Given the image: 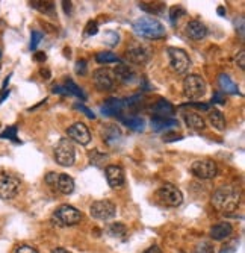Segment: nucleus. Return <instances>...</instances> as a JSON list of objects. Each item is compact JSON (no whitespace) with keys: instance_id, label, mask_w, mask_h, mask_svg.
Wrapping results in <instances>:
<instances>
[{"instance_id":"1","label":"nucleus","mask_w":245,"mask_h":253,"mask_svg":"<svg viewBox=\"0 0 245 253\" xmlns=\"http://www.w3.org/2000/svg\"><path fill=\"white\" fill-rule=\"evenodd\" d=\"M239 200H241L239 191L232 185L219 187L212 196V205L218 211L224 214L235 212L239 208Z\"/></svg>"},{"instance_id":"2","label":"nucleus","mask_w":245,"mask_h":253,"mask_svg":"<svg viewBox=\"0 0 245 253\" xmlns=\"http://www.w3.org/2000/svg\"><path fill=\"white\" fill-rule=\"evenodd\" d=\"M133 31L140 37L148 40H161L167 35L164 25L153 17H141L133 21Z\"/></svg>"},{"instance_id":"3","label":"nucleus","mask_w":245,"mask_h":253,"mask_svg":"<svg viewBox=\"0 0 245 253\" xmlns=\"http://www.w3.org/2000/svg\"><path fill=\"white\" fill-rule=\"evenodd\" d=\"M55 159L62 167H71L76 159V150L69 138H61L55 147Z\"/></svg>"},{"instance_id":"4","label":"nucleus","mask_w":245,"mask_h":253,"mask_svg":"<svg viewBox=\"0 0 245 253\" xmlns=\"http://www.w3.org/2000/svg\"><path fill=\"white\" fill-rule=\"evenodd\" d=\"M183 94L189 100L202 99L206 94V81L198 75H189L183 81Z\"/></svg>"},{"instance_id":"5","label":"nucleus","mask_w":245,"mask_h":253,"mask_svg":"<svg viewBox=\"0 0 245 253\" xmlns=\"http://www.w3.org/2000/svg\"><path fill=\"white\" fill-rule=\"evenodd\" d=\"M53 223L58 226H74L82 220V214L80 211H77L74 206L70 205H61L59 208L55 211L53 217H52Z\"/></svg>"},{"instance_id":"6","label":"nucleus","mask_w":245,"mask_h":253,"mask_svg":"<svg viewBox=\"0 0 245 253\" xmlns=\"http://www.w3.org/2000/svg\"><path fill=\"white\" fill-rule=\"evenodd\" d=\"M168 58H170V65L173 68V72L177 75H183L188 72V68L191 67V59L188 53L183 49L177 47H168Z\"/></svg>"},{"instance_id":"7","label":"nucleus","mask_w":245,"mask_h":253,"mask_svg":"<svg viewBox=\"0 0 245 253\" xmlns=\"http://www.w3.org/2000/svg\"><path fill=\"white\" fill-rule=\"evenodd\" d=\"M158 199L167 206L177 208V206H180L183 202V194L179 188L174 187L173 183H165V185H162L158 190Z\"/></svg>"},{"instance_id":"8","label":"nucleus","mask_w":245,"mask_h":253,"mask_svg":"<svg viewBox=\"0 0 245 253\" xmlns=\"http://www.w3.org/2000/svg\"><path fill=\"white\" fill-rule=\"evenodd\" d=\"M90 214L96 220H110L117 214V206L110 200H97L90 206Z\"/></svg>"},{"instance_id":"9","label":"nucleus","mask_w":245,"mask_h":253,"mask_svg":"<svg viewBox=\"0 0 245 253\" xmlns=\"http://www.w3.org/2000/svg\"><path fill=\"white\" fill-rule=\"evenodd\" d=\"M191 173L200 179H213L218 174V167L210 159H200L191 166Z\"/></svg>"},{"instance_id":"10","label":"nucleus","mask_w":245,"mask_h":253,"mask_svg":"<svg viewBox=\"0 0 245 253\" xmlns=\"http://www.w3.org/2000/svg\"><path fill=\"white\" fill-rule=\"evenodd\" d=\"M20 190V180L9 174L0 176V199L11 200L18 194Z\"/></svg>"},{"instance_id":"11","label":"nucleus","mask_w":245,"mask_h":253,"mask_svg":"<svg viewBox=\"0 0 245 253\" xmlns=\"http://www.w3.org/2000/svg\"><path fill=\"white\" fill-rule=\"evenodd\" d=\"M93 81H94V85L102 91L114 89L115 82H117L115 75L110 68H99V70H96L93 75Z\"/></svg>"},{"instance_id":"12","label":"nucleus","mask_w":245,"mask_h":253,"mask_svg":"<svg viewBox=\"0 0 245 253\" xmlns=\"http://www.w3.org/2000/svg\"><path fill=\"white\" fill-rule=\"evenodd\" d=\"M67 135H69V140H73L80 146H86V144H90V141H91L90 129L86 127L85 123H80V122L74 123L73 126H70L69 129H67Z\"/></svg>"},{"instance_id":"13","label":"nucleus","mask_w":245,"mask_h":253,"mask_svg":"<svg viewBox=\"0 0 245 253\" xmlns=\"http://www.w3.org/2000/svg\"><path fill=\"white\" fill-rule=\"evenodd\" d=\"M126 56L133 64H145L150 58V49L142 42H133L127 47Z\"/></svg>"},{"instance_id":"14","label":"nucleus","mask_w":245,"mask_h":253,"mask_svg":"<svg viewBox=\"0 0 245 253\" xmlns=\"http://www.w3.org/2000/svg\"><path fill=\"white\" fill-rule=\"evenodd\" d=\"M112 72H114V75H115V79H117L118 82L124 84V85L133 84V82H137V79H138L135 70H133V68H132L130 65L123 64V62H120Z\"/></svg>"},{"instance_id":"15","label":"nucleus","mask_w":245,"mask_h":253,"mask_svg":"<svg viewBox=\"0 0 245 253\" xmlns=\"http://www.w3.org/2000/svg\"><path fill=\"white\" fill-rule=\"evenodd\" d=\"M106 180L109 183V187L112 188H120L124 183V170L120 166H109L105 170Z\"/></svg>"},{"instance_id":"16","label":"nucleus","mask_w":245,"mask_h":253,"mask_svg":"<svg viewBox=\"0 0 245 253\" xmlns=\"http://www.w3.org/2000/svg\"><path fill=\"white\" fill-rule=\"evenodd\" d=\"M232 232H233L232 224L227 223V221H221V223H216L215 226H212V229H210V237L215 241H222V240L229 238L232 235Z\"/></svg>"},{"instance_id":"17","label":"nucleus","mask_w":245,"mask_h":253,"mask_svg":"<svg viewBox=\"0 0 245 253\" xmlns=\"http://www.w3.org/2000/svg\"><path fill=\"white\" fill-rule=\"evenodd\" d=\"M186 34L189 38L198 41V40H203L206 35H208V29L206 26L203 25L202 21H198V20H192L188 23V26H186Z\"/></svg>"},{"instance_id":"18","label":"nucleus","mask_w":245,"mask_h":253,"mask_svg":"<svg viewBox=\"0 0 245 253\" xmlns=\"http://www.w3.org/2000/svg\"><path fill=\"white\" fill-rule=\"evenodd\" d=\"M124 108V102L120 99H107L105 102V105L100 108V112L103 116H118L121 114V109Z\"/></svg>"},{"instance_id":"19","label":"nucleus","mask_w":245,"mask_h":253,"mask_svg":"<svg viewBox=\"0 0 245 253\" xmlns=\"http://www.w3.org/2000/svg\"><path fill=\"white\" fill-rule=\"evenodd\" d=\"M154 117H161V119H171L174 116V106L168 102L161 99L158 103L153 106Z\"/></svg>"},{"instance_id":"20","label":"nucleus","mask_w":245,"mask_h":253,"mask_svg":"<svg viewBox=\"0 0 245 253\" xmlns=\"http://www.w3.org/2000/svg\"><path fill=\"white\" fill-rule=\"evenodd\" d=\"M56 190L62 194H71L74 191V180L65 173L58 174V182H56Z\"/></svg>"},{"instance_id":"21","label":"nucleus","mask_w":245,"mask_h":253,"mask_svg":"<svg viewBox=\"0 0 245 253\" xmlns=\"http://www.w3.org/2000/svg\"><path fill=\"white\" fill-rule=\"evenodd\" d=\"M185 123L189 129L198 132V130H203L206 127L205 120L202 119V116H198L195 112H186L185 114Z\"/></svg>"},{"instance_id":"22","label":"nucleus","mask_w":245,"mask_h":253,"mask_svg":"<svg viewBox=\"0 0 245 253\" xmlns=\"http://www.w3.org/2000/svg\"><path fill=\"white\" fill-rule=\"evenodd\" d=\"M175 126H179V122L174 119H161V117H153L151 119V129L156 132L161 130H168Z\"/></svg>"},{"instance_id":"23","label":"nucleus","mask_w":245,"mask_h":253,"mask_svg":"<svg viewBox=\"0 0 245 253\" xmlns=\"http://www.w3.org/2000/svg\"><path fill=\"white\" fill-rule=\"evenodd\" d=\"M218 84H219V88L222 89V93H227V94H238L239 93L238 85L232 81V78L229 75H224V73L219 75Z\"/></svg>"},{"instance_id":"24","label":"nucleus","mask_w":245,"mask_h":253,"mask_svg":"<svg viewBox=\"0 0 245 253\" xmlns=\"http://www.w3.org/2000/svg\"><path fill=\"white\" fill-rule=\"evenodd\" d=\"M209 122L219 132H222V130L226 129V119H224V116H222L221 111H218L215 108L209 112Z\"/></svg>"},{"instance_id":"25","label":"nucleus","mask_w":245,"mask_h":253,"mask_svg":"<svg viewBox=\"0 0 245 253\" xmlns=\"http://www.w3.org/2000/svg\"><path fill=\"white\" fill-rule=\"evenodd\" d=\"M120 122L132 130H142L144 129V120L141 117H137V116H126V117L120 116Z\"/></svg>"},{"instance_id":"26","label":"nucleus","mask_w":245,"mask_h":253,"mask_svg":"<svg viewBox=\"0 0 245 253\" xmlns=\"http://www.w3.org/2000/svg\"><path fill=\"white\" fill-rule=\"evenodd\" d=\"M107 234L110 237H123L127 234V227L123 223H112L107 227Z\"/></svg>"},{"instance_id":"27","label":"nucleus","mask_w":245,"mask_h":253,"mask_svg":"<svg viewBox=\"0 0 245 253\" xmlns=\"http://www.w3.org/2000/svg\"><path fill=\"white\" fill-rule=\"evenodd\" d=\"M64 86H65L67 91H69V94H73V96H76V97H79V99H82V100L86 99L85 94H83V91H82V88H79L73 81H65Z\"/></svg>"},{"instance_id":"28","label":"nucleus","mask_w":245,"mask_h":253,"mask_svg":"<svg viewBox=\"0 0 245 253\" xmlns=\"http://www.w3.org/2000/svg\"><path fill=\"white\" fill-rule=\"evenodd\" d=\"M164 6H165L164 3H147V2L140 3V8H141V9H144L145 12L153 14V15L161 14V12L164 11Z\"/></svg>"},{"instance_id":"29","label":"nucleus","mask_w":245,"mask_h":253,"mask_svg":"<svg viewBox=\"0 0 245 253\" xmlns=\"http://www.w3.org/2000/svg\"><path fill=\"white\" fill-rule=\"evenodd\" d=\"M96 61L99 64H110V62H120V58L114 55L112 52H100L96 56Z\"/></svg>"},{"instance_id":"30","label":"nucleus","mask_w":245,"mask_h":253,"mask_svg":"<svg viewBox=\"0 0 245 253\" xmlns=\"http://www.w3.org/2000/svg\"><path fill=\"white\" fill-rule=\"evenodd\" d=\"M31 5L42 14H52L55 9L53 2H31Z\"/></svg>"},{"instance_id":"31","label":"nucleus","mask_w":245,"mask_h":253,"mask_svg":"<svg viewBox=\"0 0 245 253\" xmlns=\"http://www.w3.org/2000/svg\"><path fill=\"white\" fill-rule=\"evenodd\" d=\"M0 138H2V140L17 141V126H9L8 129H5L2 133H0Z\"/></svg>"},{"instance_id":"32","label":"nucleus","mask_w":245,"mask_h":253,"mask_svg":"<svg viewBox=\"0 0 245 253\" xmlns=\"http://www.w3.org/2000/svg\"><path fill=\"white\" fill-rule=\"evenodd\" d=\"M185 15V9L182 8V6H174V8H171L170 9V20H171V23L174 25V23L179 20L180 17H183Z\"/></svg>"},{"instance_id":"33","label":"nucleus","mask_w":245,"mask_h":253,"mask_svg":"<svg viewBox=\"0 0 245 253\" xmlns=\"http://www.w3.org/2000/svg\"><path fill=\"white\" fill-rule=\"evenodd\" d=\"M238 246H239V240L235 238V240L229 241L224 247H222L219 253H235L238 250Z\"/></svg>"},{"instance_id":"34","label":"nucleus","mask_w":245,"mask_h":253,"mask_svg":"<svg viewBox=\"0 0 245 253\" xmlns=\"http://www.w3.org/2000/svg\"><path fill=\"white\" fill-rule=\"evenodd\" d=\"M99 32V25L97 21H88V25L85 28V35L86 37H93Z\"/></svg>"},{"instance_id":"35","label":"nucleus","mask_w":245,"mask_h":253,"mask_svg":"<svg viewBox=\"0 0 245 253\" xmlns=\"http://www.w3.org/2000/svg\"><path fill=\"white\" fill-rule=\"evenodd\" d=\"M194 253H215V252H213V247L209 243H202V244H198L195 247Z\"/></svg>"},{"instance_id":"36","label":"nucleus","mask_w":245,"mask_h":253,"mask_svg":"<svg viewBox=\"0 0 245 253\" xmlns=\"http://www.w3.org/2000/svg\"><path fill=\"white\" fill-rule=\"evenodd\" d=\"M74 109H77V111H80V112H83L85 116L88 117V119H91V120H94L96 119V114L91 111V109H88L86 106H83V105H80V103H76L74 105Z\"/></svg>"},{"instance_id":"37","label":"nucleus","mask_w":245,"mask_h":253,"mask_svg":"<svg viewBox=\"0 0 245 253\" xmlns=\"http://www.w3.org/2000/svg\"><path fill=\"white\" fill-rule=\"evenodd\" d=\"M42 40V34L38 31H32V38H31V49L35 50L36 45L39 44V41Z\"/></svg>"},{"instance_id":"38","label":"nucleus","mask_w":245,"mask_h":253,"mask_svg":"<svg viewBox=\"0 0 245 253\" xmlns=\"http://www.w3.org/2000/svg\"><path fill=\"white\" fill-rule=\"evenodd\" d=\"M58 174H59V173H55V171H52V173H49V174L46 176V183H47V185H50L52 188H55V190H56Z\"/></svg>"},{"instance_id":"39","label":"nucleus","mask_w":245,"mask_h":253,"mask_svg":"<svg viewBox=\"0 0 245 253\" xmlns=\"http://www.w3.org/2000/svg\"><path fill=\"white\" fill-rule=\"evenodd\" d=\"M76 73L77 75H85L86 73V61L85 59H80L76 62Z\"/></svg>"},{"instance_id":"40","label":"nucleus","mask_w":245,"mask_h":253,"mask_svg":"<svg viewBox=\"0 0 245 253\" xmlns=\"http://www.w3.org/2000/svg\"><path fill=\"white\" fill-rule=\"evenodd\" d=\"M15 253H38V250L32 246H20Z\"/></svg>"},{"instance_id":"41","label":"nucleus","mask_w":245,"mask_h":253,"mask_svg":"<svg viewBox=\"0 0 245 253\" xmlns=\"http://www.w3.org/2000/svg\"><path fill=\"white\" fill-rule=\"evenodd\" d=\"M236 64L239 65L241 70H244V68H245V52L244 50H241L239 55L236 56Z\"/></svg>"},{"instance_id":"42","label":"nucleus","mask_w":245,"mask_h":253,"mask_svg":"<svg viewBox=\"0 0 245 253\" xmlns=\"http://www.w3.org/2000/svg\"><path fill=\"white\" fill-rule=\"evenodd\" d=\"M53 93H55V94H62V96H70V94H69V91L65 89V86H64V85L53 86Z\"/></svg>"},{"instance_id":"43","label":"nucleus","mask_w":245,"mask_h":253,"mask_svg":"<svg viewBox=\"0 0 245 253\" xmlns=\"http://www.w3.org/2000/svg\"><path fill=\"white\" fill-rule=\"evenodd\" d=\"M212 103H226V99L219 93V91H216V93L213 94V97H212Z\"/></svg>"},{"instance_id":"44","label":"nucleus","mask_w":245,"mask_h":253,"mask_svg":"<svg viewBox=\"0 0 245 253\" xmlns=\"http://www.w3.org/2000/svg\"><path fill=\"white\" fill-rule=\"evenodd\" d=\"M164 140L167 141V143H170V141H175V140H182V136L180 135H167L165 138H164Z\"/></svg>"},{"instance_id":"45","label":"nucleus","mask_w":245,"mask_h":253,"mask_svg":"<svg viewBox=\"0 0 245 253\" xmlns=\"http://www.w3.org/2000/svg\"><path fill=\"white\" fill-rule=\"evenodd\" d=\"M35 59H36L38 62H44V61L47 59V56H46V53H44V52H36V53H35Z\"/></svg>"},{"instance_id":"46","label":"nucleus","mask_w":245,"mask_h":253,"mask_svg":"<svg viewBox=\"0 0 245 253\" xmlns=\"http://www.w3.org/2000/svg\"><path fill=\"white\" fill-rule=\"evenodd\" d=\"M185 106H195V108L203 109V111H208V109H209V106L205 105V103H188V105H185Z\"/></svg>"},{"instance_id":"47","label":"nucleus","mask_w":245,"mask_h":253,"mask_svg":"<svg viewBox=\"0 0 245 253\" xmlns=\"http://www.w3.org/2000/svg\"><path fill=\"white\" fill-rule=\"evenodd\" d=\"M142 253H162L161 252V249L158 247V246H151V247H148L145 252H142Z\"/></svg>"},{"instance_id":"48","label":"nucleus","mask_w":245,"mask_h":253,"mask_svg":"<svg viewBox=\"0 0 245 253\" xmlns=\"http://www.w3.org/2000/svg\"><path fill=\"white\" fill-rule=\"evenodd\" d=\"M62 5H64V11L69 14L70 11H71V2H62Z\"/></svg>"},{"instance_id":"49","label":"nucleus","mask_w":245,"mask_h":253,"mask_svg":"<svg viewBox=\"0 0 245 253\" xmlns=\"http://www.w3.org/2000/svg\"><path fill=\"white\" fill-rule=\"evenodd\" d=\"M52 253H71V252H69V250L64 249V247H56Z\"/></svg>"},{"instance_id":"50","label":"nucleus","mask_w":245,"mask_h":253,"mask_svg":"<svg viewBox=\"0 0 245 253\" xmlns=\"http://www.w3.org/2000/svg\"><path fill=\"white\" fill-rule=\"evenodd\" d=\"M41 75H42V76H46V79H50V73H49V70H41Z\"/></svg>"},{"instance_id":"51","label":"nucleus","mask_w":245,"mask_h":253,"mask_svg":"<svg viewBox=\"0 0 245 253\" xmlns=\"http://www.w3.org/2000/svg\"><path fill=\"white\" fill-rule=\"evenodd\" d=\"M218 14H221V15L224 14V8H218Z\"/></svg>"},{"instance_id":"52","label":"nucleus","mask_w":245,"mask_h":253,"mask_svg":"<svg viewBox=\"0 0 245 253\" xmlns=\"http://www.w3.org/2000/svg\"><path fill=\"white\" fill-rule=\"evenodd\" d=\"M0 56H2V53H0Z\"/></svg>"}]
</instances>
